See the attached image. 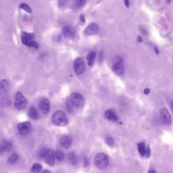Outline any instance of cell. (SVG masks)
<instances>
[{
    "label": "cell",
    "instance_id": "6da1fadb",
    "mask_svg": "<svg viewBox=\"0 0 173 173\" xmlns=\"http://www.w3.org/2000/svg\"><path fill=\"white\" fill-rule=\"evenodd\" d=\"M84 103V99L83 96L80 93H73L70 96V100L69 101V107L74 109L75 108H81Z\"/></svg>",
    "mask_w": 173,
    "mask_h": 173
},
{
    "label": "cell",
    "instance_id": "7a4b0ae2",
    "mask_svg": "<svg viewBox=\"0 0 173 173\" xmlns=\"http://www.w3.org/2000/svg\"><path fill=\"white\" fill-rule=\"evenodd\" d=\"M52 122L56 126L63 127V126H65L68 123V119H67V116H66L65 113L63 112L57 111V112H54L52 116Z\"/></svg>",
    "mask_w": 173,
    "mask_h": 173
},
{
    "label": "cell",
    "instance_id": "3957f363",
    "mask_svg": "<svg viewBox=\"0 0 173 173\" xmlns=\"http://www.w3.org/2000/svg\"><path fill=\"white\" fill-rule=\"evenodd\" d=\"M95 165L98 167L99 169H106L109 164V158L105 153H99L96 155L95 160H94Z\"/></svg>",
    "mask_w": 173,
    "mask_h": 173
},
{
    "label": "cell",
    "instance_id": "277c9868",
    "mask_svg": "<svg viewBox=\"0 0 173 173\" xmlns=\"http://www.w3.org/2000/svg\"><path fill=\"white\" fill-rule=\"evenodd\" d=\"M27 105V101L25 97L21 92L16 93L15 98V106L18 110H23Z\"/></svg>",
    "mask_w": 173,
    "mask_h": 173
},
{
    "label": "cell",
    "instance_id": "5b68a950",
    "mask_svg": "<svg viewBox=\"0 0 173 173\" xmlns=\"http://www.w3.org/2000/svg\"><path fill=\"white\" fill-rule=\"evenodd\" d=\"M74 69L76 75H80L85 70V63L82 57H78L76 58L74 63Z\"/></svg>",
    "mask_w": 173,
    "mask_h": 173
},
{
    "label": "cell",
    "instance_id": "8992f818",
    "mask_svg": "<svg viewBox=\"0 0 173 173\" xmlns=\"http://www.w3.org/2000/svg\"><path fill=\"white\" fill-rule=\"evenodd\" d=\"M160 116L162 122L166 125H170L171 123V116L170 112H168L166 108H161L160 110Z\"/></svg>",
    "mask_w": 173,
    "mask_h": 173
},
{
    "label": "cell",
    "instance_id": "52a82bcc",
    "mask_svg": "<svg viewBox=\"0 0 173 173\" xmlns=\"http://www.w3.org/2000/svg\"><path fill=\"white\" fill-rule=\"evenodd\" d=\"M17 128H18L19 133L21 135H27L31 129V124L29 122H21V123H19Z\"/></svg>",
    "mask_w": 173,
    "mask_h": 173
},
{
    "label": "cell",
    "instance_id": "ba28073f",
    "mask_svg": "<svg viewBox=\"0 0 173 173\" xmlns=\"http://www.w3.org/2000/svg\"><path fill=\"white\" fill-rule=\"evenodd\" d=\"M39 108L43 114H48L50 111V102L47 98H41L39 101Z\"/></svg>",
    "mask_w": 173,
    "mask_h": 173
},
{
    "label": "cell",
    "instance_id": "9c48e42d",
    "mask_svg": "<svg viewBox=\"0 0 173 173\" xmlns=\"http://www.w3.org/2000/svg\"><path fill=\"white\" fill-rule=\"evenodd\" d=\"M99 32V26L96 23H91L88 26L85 28L84 30V34L88 35V36H92V35H96Z\"/></svg>",
    "mask_w": 173,
    "mask_h": 173
},
{
    "label": "cell",
    "instance_id": "30bf717a",
    "mask_svg": "<svg viewBox=\"0 0 173 173\" xmlns=\"http://www.w3.org/2000/svg\"><path fill=\"white\" fill-rule=\"evenodd\" d=\"M55 157H56V156H55V153H54L53 150L48 149L43 158L45 160V162L47 164L49 165V166H53Z\"/></svg>",
    "mask_w": 173,
    "mask_h": 173
},
{
    "label": "cell",
    "instance_id": "8fae6325",
    "mask_svg": "<svg viewBox=\"0 0 173 173\" xmlns=\"http://www.w3.org/2000/svg\"><path fill=\"white\" fill-rule=\"evenodd\" d=\"M113 71L116 73L117 75H122L124 73V64L122 60H118L112 67Z\"/></svg>",
    "mask_w": 173,
    "mask_h": 173
},
{
    "label": "cell",
    "instance_id": "7c38bea8",
    "mask_svg": "<svg viewBox=\"0 0 173 173\" xmlns=\"http://www.w3.org/2000/svg\"><path fill=\"white\" fill-rule=\"evenodd\" d=\"M33 39H34V34L32 33L23 32L21 35V41L24 45L29 46L30 42H33Z\"/></svg>",
    "mask_w": 173,
    "mask_h": 173
},
{
    "label": "cell",
    "instance_id": "4fadbf2b",
    "mask_svg": "<svg viewBox=\"0 0 173 173\" xmlns=\"http://www.w3.org/2000/svg\"><path fill=\"white\" fill-rule=\"evenodd\" d=\"M12 148V143L9 141H3L0 143V155L8 152Z\"/></svg>",
    "mask_w": 173,
    "mask_h": 173
},
{
    "label": "cell",
    "instance_id": "5bb4252c",
    "mask_svg": "<svg viewBox=\"0 0 173 173\" xmlns=\"http://www.w3.org/2000/svg\"><path fill=\"white\" fill-rule=\"evenodd\" d=\"M60 143L64 149H69L72 144V139L69 136H63L60 139Z\"/></svg>",
    "mask_w": 173,
    "mask_h": 173
},
{
    "label": "cell",
    "instance_id": "9a60e30c",
    "mask_svg": "<svg viewBox=\"0 0 173 173\" xmlns=\"http://www.w3.org/2000/svg\"><path fill=\"white\" fill-rule=\"evenodd\" d=\"M63 33L64 36L68 38H73L75 36V30L72 28L71 26H64L63 29Z\"/></svg>",
    "mask_w": 173,
    "mask_h": 173
},
{
    "label": "cell",
    "instance_id": "2e32d148",
    "mask_svg": "<svg viewBox=\"0 0 173 173\" xmlns=\"http://www.w3.org/2000/svg\"><path fill=\"white\" fill-rule=\"evenodd\" d=\"M105 116H106L107 119L111 120V121H114V122H116V121L118 120V117H117V116L116 115V113L114 112L112 110L106 111Z\"/></svg>",
    "mask_w": 173,
    "mask_h": 173
},
{
    "label": "cell",
    "instance_id": "e0dca14e",
    "mask_svg": "<svg viewBox=\"0 0 173 173\" xmlns=\"http://www.w3.org/2000/svg\"><path fill=\"white\" fill-rule=\"evenodd\" d=\"M28 115L32 119H38L39 117L38 112L34 107H30V108L28 111Z\"/></svg>",
    "mask_w": 173,
    "mask_h": 173
},
{
    "label": "cell",
    "instance_id": "ac0fdd59",
    "mask_svg": "<svg viewBox=\"0 0 173 173\" xmlns=\"http://www.w3.org/2000/svg\"><path fill=\"white\" fill-rule=\"evenodd\" d=\"M9 89V82L6 80H0V93L4 92Z\"/></svg>",
    "mask_w": 173,
    "mask_h": 173
},
{
    "label": "cell",
    "instance_id": "d6986e66",
    "mask_svg": "<svg viewBox=\"0 0 173 173\" xmlns=\"http://www.w3.org/2000/svg\"><path fill=\"white\" fill-rule=\"evenodd\" d=\"M96 59V52H90V53L87 56V63L90 66L93 65L94 61Z\"/></svg>",
    "mask_w": 173,
    "mask_h": 173
},
{
    "label": "cell",
    "instance_id": "ffe728a7",
    "mask_svg": "<svg viewBox=\"0 0 173 173\" xmlns=\"http://www.w3.org/2000/svg\"><path fill=\"white\" fill-rule=\"evenodd\" d=\"M138 149H139V152L141 156H144L146 155V149L147 148L145 147L144 143H139L138 144Z\"/></svg>",
    "mask_w": 173,
    "mask_h": 173
},
{
    "label": "cell",
    "instance_id": "44dd1931",
    "mask_svg": "<svg viewBox=\"0 0 173 173\" xmlns=\"http://www.w3.org/2000/svg\"><path fill=\"white\" fill-rule=\"evenodd\" d=\"M10 104V100L5 97V96H0V106L1 107H7Z\"/></svg>",
    "mask_w": 173,
    "mask_h": 173
},
{
    "label": "cell",
    "instance_id": "7402d4cb",
    "mask_svg": "<svg viewBox=\"0 0 173 173\" xmlns=\"http://www.w3.org/2000/svg\"><path fill=\"white\" fill-rule=\"evenodd\" d=\"M85 4V1L84 0H77L75 3H73V8L75 9H80L81 7H83Z\"/></svg>",
    "mask_w": 173,
    "mask_h": 173
},
{
    "label": "cell",
    "instance_id": "603a6c76",
    "mask_svg": "<svg viewBox=\"0 0 173 173\" xmlns=\"http://www.w3.org/2000/svg\"><path fill=\"white\" fill-rule=\"evenodd\" d=\"M42 171V166L38 163L34 164L31 167V172L32 173H39Z\"/></svg>",
    "mask_w": 173,
    "mask_h": 173
},
{
    "label": "cell",
    "instance_id": "cb8c5ba5",
    "mask_svg": "<svg viewBox=\"0 0 173 173\" xmlns=\"http://www.w3.org/2000/svg\"><path fill=\"white\" fill-rule=\"evenodd\" d=\"M19 159V155L17 154H13L9 157L8 159V162L10 163V164H15L16 161H18Z\"/></svg>",
    "mask_w": 173,
    "mask_h": 173
},
{
    "label": "cell",
    "instance_id": "d4e9b609",
    "mask_svg": "<svg viewBox=\"0 0 173 173\" xmlns=\"http://www.w3.org/2000/svg\"><path fill=\"white\" fill-rule=\"evenodd\" d=\"M68 158H69V160L70 161L72 164H76L77 163V157H76L75 153H69V155H68Z\"/></svg>",
    "mask_w": 173,
    "mask_h": 173
},
{
    "label": "cell",
    "instance_id": "484cf974",
    "mask_svg": "<svg viewBox=\"0 0 173 173\" xmlns=\"http://www.w3.org/2000/svg\"><path fill=\"white\" fill-rule=\"evenodd\" d=\"M55 156H56V158L58 160V161H63V159H64V154L62 150H57L56 153H55Z\"/></svg>",
    "mask_w": 173,
    "mask_h": 173
},
{
    "label": "cell",
    "instance_id": "4316f807",
    "mask_svg": "<svg viewBox=\"0 0 173 173\" xmlns=\"http://www.w3.org/2000/svg\"><path fill=\"white\" fill-rule=\"evenodd\" d=\"M20 8L21 9L25 10V11H26V12L31 13V9H30V6H29L28 4H26V3H21L20 5Z\"/></svg>",
    "mask_w": 173,
    "mask_h": 173
},
{
    "label": "cell",
    "instance_id": "83f0119b",
    "mask_svg": "<svg viewBox=\"0 0 173 173\" xmlns=\"http://www.w3.org/2000/svg\"><path fill=\"white\" fill-rule=\"evenodd\" d=\"M106 142H107V143L109 144V145H112L114 143L112 138H111L110 136H107V139H106Z\"/></svg>",
    "mask_w": 173,
    "mask_h": 173
},
{
    "label": "cell",
    "instance_id": "f1b7e54d",
    "mask_svg": "<svg viewBox=\"0 0 173 173\" xmlns=\"http://www.w3.org/2000/svg\"><path fill=\"white\" fill-rule=\"evenodd\" d=\"M28 47H30V48H35V49H37V48H38V44H37L36 42H34V41H33V42H30Z\"/></svg>",
    "mask_w": 173,
    "mask_h": 173
},
{
    "label": "cell",
    "instance_id": "f546056e",
    "mask_svg": "<svg viewBox=\"0 0 173 173\" xmlns=\"http://www.w3.org/2000/svg\"><path fill=\"white\" fill-rule=\"evenodd\" d=\"M149 155H150V150H149V147H147V149H146V156H147V157H149Z\"/></svg>",
    "mask_w": 173,
    "mask_h": 173
},
{
    "label": "cell",
    "instance_id": "4dcf8cb0",
    "mask_svg": "<svg viewBox=\"0 0 173 173\" xmlns=\"http://www.w3.org/2000/svg\"><path fill=\"white\" fill-rule=\"evenodd\" d=\"M143 92H144V94H145V95H148V94L149 93V89H145Z\"/></svg>",
    "mask_w": 173,
    "mask_h": 173
},
{
    "label": "cell",
    "instance_id": "1f68e13d",
    "mask_svg": "<svg viewBox=\"0 0 173 173\" xmlns=\"http://www.w3.org/2000/svg\"><path fill=\"white\" fill-rule=\"evenodd\" d=\"M42 173H51L49 171H48V170H45V171H43Z\"/></svg>",
    "mask_w": 173,
    "mask_h": 173
},
{
    "label": "cell",
    "instance_id": "d6a6232c",
    "mask_svg": "<svg viewBox=\"0 0 173 173\" xmlns=\"http://www.w3.org/2000/svg\"><path fill=\"white\" fill-rule=\"evenodd\" d=\"M171 110H172L173 112V100L172 102H171Z\"/></svg>",
    "mask_w": 173,
    "mask_h": 173
},
{
    "label": "cell",
    "instance_id": "836d02e7",
    "mask_svg": "<svg viewBox=\"0 0 173 173\" xmlns=\"http://www.w3.org/2000/svg\"><path fill=\"white\" fill-rule=\"evenodd\" d=\"M149 173H156V172H155V170H150L149 171Z\"/></svg>",
    "mask_w": 173,
    "mask_h": 173
},
{
    "label": "cell",
    "instance_id": "e575fe53",
    "mask_svg": "<svg viewBox=\"0 0 173 173\" xmlns=\"http://www.w3.org/2000/svg\"><path fill=\"white\" fill-rule=\"evenodd\" d=\"M125 4L127 5V6H128V4H129V3H128V1H125Z\"/></svg>",
    "mask_w": 173,
    "mask_h": 173
}]
</instances>
